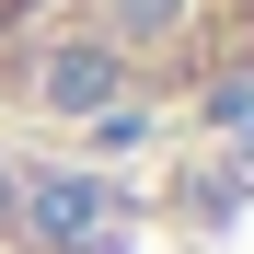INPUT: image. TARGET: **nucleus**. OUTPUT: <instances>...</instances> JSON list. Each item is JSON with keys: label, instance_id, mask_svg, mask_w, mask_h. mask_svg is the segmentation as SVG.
<instances>
[{"label": "nucleus", "instance_id": "39448f33", "mask_svg": "<svg viewBox=\"0 0 254 254\" xmlns=\"http://www.w3.org/2000/svg\"><path fill=\"white\" fill-rule=\"evenodd\" d=\"M243 174H254V139H243Z\"/></svg>", "mask_w": 254, "mask_h": 254}, {"label": "nucleus", "instance_id": "7ed1b4c3", "mask_svg": "<svg viewBox=\"0 0 254 254\" xmlns=\"http://www.w3.org/2000/svg\"><path fill=\"white\" fill-rule=\"evenodd\" d=\"M104 12H116V35H174L185 0H104Z\"/></svg>", "mask_w": 254, "mask_h": 254}, {"label": "nucleus", "instance_id": "f257e3e1", "mask_svg": "<svg viewBox=\"0 0 254 254\" xmlns=\"http://www.w3.org/2000/svg\"><path fill=\"white\" fill-rule=\"evenodd\" d=\"M12 208H23V231H35V243H58V254H81V243L116 254V231H127V220H116V196H104V185H81V174H35Z\"/></svg>", "mask_w": 254, "mask_h": 254}, {"label": "nucleus", "instance_id": "f03ea898", "mask_svg": "<svg viewBox=\"0 0 254 254\" xmlns=\"http://www.w3.org/2000/svg\"><path fill=\"white\" fill-rule=\"evenodd\" d=\"M35 93H47L58 116H116V47H58Z\"/></svg>", "mask_w": 254, "mask_h": 254}, {"label": "nucleus", "instance_id": "20e7f679", "mask_svg": "<svg viewBox=\"0 0 254 254\" xmlns=\"http://www.w3.org/2000/svg\"><path fill=\"white\" fill-rule=\"evenodd\" d=\"M0 220H12V174H0Z\"/></svg>", "mask_w": 254, "mask_h": 254}]
</instances>
